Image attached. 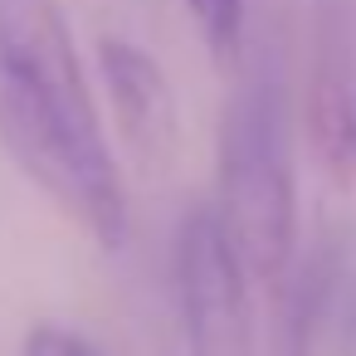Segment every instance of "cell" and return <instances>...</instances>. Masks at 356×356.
<instances>
[{"mask_svg": "<svg viewBox=\"0 0 356 356\" xmlns=\"http://www.w3.org/2000/svg\"><path fill=\"white\" fill-rule=\"evenodd\" d=\"M0 152L98 249L127 244V186L59 0H0Z\"/></svg>", "mask_w": 356, "mask_h": 356, "instance_id": "cell-1", "label": "cell"}, {"mask_svg": "<svg viewBox=\"0 0 356 356\" xmlns=\"http://www.w3.org/2000/svg\"><path fill=\"white\" fill-rule=\"evenodd\" d=\"M215 215L254 283H278L298 264V171L288 93L273 74L244 79L215 127Z\"/></svg>", "mask_w": 356, "mask_h": 356, "instance_id": "cell-2", "label": "cell"}, {"mask_svg": "<svg viewBox=\"0 0 356 356\" xmlns=\"http://www.w3.org/2000/svg\"><path fill=\"white\" fill-rule=\"evenodd\" d=\"M176 307L191 356H249L254 351V307L249 268L225 234L215 205H195L176 225L171 244Z\"/></svg>", "mask_w": 356, "mask_h": 356, "instance_id": "cell-3", "label": "cell"}, {"mask_svg": "<svg viewBox=\"0 0 356 356\" xmlns=\"http://www.w3.org/2000/svg\"><path fill=\"white\" fill-rule=\"evenodd\" d=\"M93 59H98L108 113H113V132L127 161L147 181L166 176L181 156V108H176V88L166 69L156 64L152 49L122 35H98Z\"/></svg>", "mask_w": 356, "mask_h": 356, "instance_id": "cell-4", "label": "cell"}, {"mask_svg": "<svg viewBox=\"0 0 356 356\" xmlns=\"http://www.w3.org/2000/svg\"><path fill=\"white\" fill-rule=\"evenodd\" d=\"M298 122L317 171L341 195H356V49L337 10L317 15Z\"/></svg>", "mask_w": 356, "mask_h": 356, "instance_id": "cell-5", "label": "cell"}, {"mask_svg": "<svg viewBox=\"0 0 356 356\" xmlns=\"http://www.w3.org/2000/svg\"><path fill=\"white\" fill-rule=\"evenodd\" d=\"M317 259H322V346L332 356H356V229L322 234Z\"/></svg>", "mask_w": 356, "mask_h": 356, "instance_id": "cell-6", "label": "cell"}, {"mask_svg": "<svg viewBox=\"0 0 356 356\" xmlns=\"http://www.w3.org/2000/svg\"><path fill=\"white\" fill-rule=\"evenodd\" d=\"M322 351V259L317 244L278 283V337L273 356H317Z\"/></svg>", "mask_w": 356, "mask_h": 356, "instance_id": "cell-7", "label": "cell"}, {"mask_svg": "<svg viewBox=\"0 0 356 356\" xmlns=\"http://www.w3.org/2000/svg\"><path fill=\"white\" fill-rule=\"evenodd\" d=\"M186 15L200 30V44L220 74H239L244 59V20L249 0H186Z\"/></svg>", "mask_w": 356, "mask_h": 356, "instance_id": "cell-8", "label": "cell"}, {"mask_svg": "<svg viewBox=\"0 0 356 356\" xmlns=\"http://www.w3.org/2000/svg\"><path fill=\"white\" fill-rule=\"evenodd\" d=\"M20 356H98L79 332L59 327V322H35L20 341Z\"/></svg>", "mask_w": 356, "mask_h": 356, "instance_id": "cell-9", "label": "cell"}]
</instances>
